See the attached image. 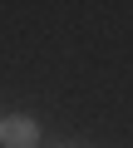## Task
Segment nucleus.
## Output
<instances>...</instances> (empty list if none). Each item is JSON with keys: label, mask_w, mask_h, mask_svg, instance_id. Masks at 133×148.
<instances>
[{"label": "nucleus", "mask_w": 133, "mask_h": 148, "mask_svg": "<svg viewBox=\"0 0 133 148\" xmlns=\"http://www.w3.org/2000/svg\"><path fill=\"white\" fill-rule=\"evenodd\" d=\"M35 138H40V128L30 119H5L0 123V143L5 148H35Z\"/></svg>", "instance_id": "1"}]
</instances>
